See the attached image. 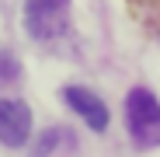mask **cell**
<instances>
[{
  "instance_id": "cell-2",
  "label": "cell",
  "mask_w": 160,
  "mask_h": 157,
  "mask_svg": "<svg viewBox=\"0 0 160 157\" xmlns=\"http://www.w3.org/2000/svg\"><path fill=\"white\" fill-rule=\"evenodd\" d=\"M70 0H28L24 4V28L35 39H56L66 28Z\"/></svg>"
},
{
  "instance_id": "cell-3",
  "label": "cell",
  "mask_w": 160,
  "mask_h": 157,
  "mask_svg": "<svg viewBox=\"0 0 160 157\" xmlns=\"http://www.w3.org/2000/svg\"><path fill=\"white\" fill-rule=\"evenodd\" d=\"M32 136V112L24 101H0V143L7 147H21L24 140Z\"/></svg>"
},
{
  "instance_id": "cell-1",
  "label": "cell",
  "mask_w": 160,
  "mask_h": 157,
  "mask_svg": "<svg viewBox=\"0 0 160 157\" xmlns=\"http://www.w3.org/2000/svg\"><path fill=\"white\" fill-rule=\"evenodd\" d=\"M125 126L136 147H157L160 143V101L143 87H132L125 98Z\"/></svg>"
},
{
  "instance_id": "cell-4",
  "label": "cell",
  "mask_w": 160,
  "mask_h": 157,
  "mask_svg": "<svg viewBox=\"0 0 160 157\" xmlns=\"http://www.w3.org/2000/svg\"><path fill=\"white\" fill-rule=\"evenodd\" d=\"M63 98L70 101V108H73L77 115H84V122H87L91 129L101 133V129L108 126V108H104V101H101L94 91H87V87H66Z\"/></svg>"
}]
</instances>
